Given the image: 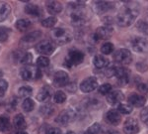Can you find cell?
Here are the masks:
<instances>
[{
  "label": "cell",
  "mask_w": 148,
  "mask_h": 134,
  "mask_svg": "<svg viewBox=\"0 0 148 134\" xmlns=\"http://www.w3.org/2000/svg\"><path fill=\"white\" fill-rule=\"evenodd\" d=\"M138 15V10L132 6H125L116 15V23L121 27H128L134 22Z\"/></svg>",
  "instance_id": "cell-1"
},
{
  "label": "cell",
  "mask_w": 148,
  "mask_h": 134,
  "mask_svg": "<svg viewBox=\"0 0 148 134\" xmlns=\"http://www.w3.org/2000/svg\"><path fill=\"white\" fill-rule=\"evenodd\" d=\"M74 5V9L71 13V22L74 26H82L87 22L88 15L83 10L82 7L84 6L83 1H76Z\"/></svg>",
  "instance_id": "cell-2"
},
{
  "label": "cell",
  "mask_w": 148,
  "mask_h": 134,
  "mask_svg": "<svg viewBox=\"0 0 148 134\" xmlns=\"http://www.w3.org/2000/svg\"><path fill=\"white\" fill-rule=\"evenodd\" d=\"M20 75L23 80L25 81L38 80V78H40L42 76L40 69L36 66H33V65L24 66L20 71Z\"/></svg>",
  "instance_id": "cell-3"
},
{
  "label": "cell",
  "mask_w": 148,
  "mask_h": 134,
  "mask_svg": "<svg viewBox=\"0 0 148 134\" xmlns=\"http://www.w3.org/2000/svg\"><path fill=\"white\" fill-rule=\"evenodd\" d=\"M83 61H84L83 52H81L77 49H71L68 52V55L65 59V65L68 68H71L72 66L80 65Z\"/></svg>",
  "instance_id": "cell-4"
},
{
  "label": "cell",
  "mask_w": 148,
  "mask_h": 134,
  "mask_svg": "<svg viewBox=\"0 0 148 134\" xmlns=\"http://www.w3.org/2000/svg\"><path fill=\"white\" fill-rule=\"evenodd\" d=\"M51 37L54 42H56L59 45H64L66 43H69L72 39V36L68 31L62 28H57L51 32Z\"/></svg>",
  "instance_id": "cell-5"
},
{
  "label": "cell",
  "mask_w": 148,
  "mask_h": 134,
  "mask_svg": "<svg viewBox=\"0 0 148 134\" xmlns=\"http://www.w3.org/2000/svg\"><path fill=\"white\" fill-rule=\"evenodd\" d=\"M113 32H114L113 27L109 25H105V26H103V27L98 28L96 30V32L92 36L93 41L96 43V42L102 41V40H108L112 37Z\"/></svg>",
  "instance_id": "cell-6"
},
{
  "label": "cell",
  "mask_w": 148,
  "mask_h": 134,
  "mask_svg": "<svg viewBox=\"0 0 148 134\" xmlns=\"http://www.w3.org/2000/svg\"><path fill=\"white\" fill-rule=\"evenodd\" d=\"M113 58L116 63L121 65H128L132 61V57H131V53L127 49H119L114 53Z\"/></svg>",
  "instance_id": "cell-7"
},
{
  "label": "cell",
  "mask_w": 148,
  "mask_h": 134,
  "mask_svg": "<svg viewBox=\"0 0 148 134\" xmlns=\"http://www.w3.org/2000/svg\"><path fill=\"white\" fill-rule=\"evenodd\" d=\"M131 48L135 52L144 53L148 51V40L142 37H134L130 41Z\"/></svg>",
  "instance_id": "cell-8"
},
{
  "label": "cell",
  "mask_w": 148,
  "mask_h": 134,
  "mask_svg": "<svg viewBox=\"0 0 148 134\" xmlns=\"http://www.w3.org/2000/svg\"><path fill=\"white\" fill-rule=\"evenodd\" d=\"M36 50L42 55H51L56 50V45L53 44V42L45 40V41L38 43L36 46Z\"/></svg>",
  "instance_id": "cell-9"
},
{
  "label": "cell",
  "mask_w": 148,
  "mask_h": 134,
  "mask_svg": "<svg viewBox=\"0 0 148 134\" xmlns=\"http://www.w3.org/2000/svg\"><path fill=\"white\" fill-rule=\"evenodd\" d=\"M98 87V81L94 76L87 78L80 83V90L84 93H89Z\"/></svg>",
  "instance_id": "cell-10"
},
{
  "label": "cell",
  "mask_w": 148,
  "mask_h": 134,
  "mask_svg": "<svg viewBox=\"0 0 148 134\" xmlns=\"http://www.w3.org/2000/svg\"><path fill=\"white\" fill-rule=\"evenodd\" d=\"M130 72L125 67H116L114 76L118 78V82L121 85H125L130 82Z\"/></svg>",
  "instance_id": "cell-11"
},
{
  "label": "cell",
  "mask_w": 148,
  "mask_h": 134,
  "mask_svg": "<svg viewBox=\"0 0 148 134\" xmlns=\"http://www.w3.org/2000/svg\"><path fill=\"white\" fill-rule=\"evenodd\" d=\"M139 131L138 122L135 118H127L123 123V132L125 134H136Z\"/></svg>",
  "instance_id": "cell-12"
},
{
  "label": "cell",
  "mask_w": 148,
  "mask_h": 134,
  "mask_svg": "<svg viewBox=\"0 0 148 134\" xmlns=\"http://www.w3.org/2000/svg\"><path fill=\"white\" fill-rule=\"evenodd\" d=\"M69 82V76L67 73H65L64 71H59L56 72L53 76V85L56 87H64Z\"/></svg>",
  "instance_id": "cell-13"
},
{
  "label": "cell",
  "mask_w": 148,
  "mask_h": 134,
  "mask_svg": "<svg viewBox=\"0 0 148 134\" xmlns=\"http://www.w3.org/2000/svg\"><path fill=\"white\" fill-rule=\"evenodd\" d=\"M123 93L121 90H112L111 92L107 95V101L109 104L111 105H116V104H120L121 101L123 100Z\"/></svg>",
  "instance_id": "cell-14"
},
{
  "label": "cell",
  "mask_w": 148,
  "mask_h": 134,
  "mask_svg": "<svg viewBox=\"0 0 148 134\" xmlns=\"http://www.w3.org/2000/svg\"><path fill=\"white\" fill-rule=\"evenodd\" d=\"M74 115H75V113H74L73 111L63 110L57 115V117L56 118V122L58 124H61V125H66V124H68L72 120Z\"/></svg>",
  "instance_id": "cell-15"
},
{
  "label": "cell",
  "mask_w": 148,
  "mask_h": 134,
  "mask_svg": "<svg viewBox=\"0 0 148 134\" xmlns=\"http://www.w3.org/2000/svg\"><path fill=\"white\" fill-rule=\"evenodd\" d=\"M106 121H107V123L111 124V125H114V126L119 125L121 121V113L118 110H114V109L109 110L106 114Z\"/></svg>",
  "instance_id": "cell-16"
},
{
  "label": "cell",
  "mask_w": 148,
  "mask_h": 134,
  "mask_svg": "<svg viewBox=\"0 0 148 134\" xmlns=\"http://www.w3.org/2000/svg\"><path fill=\"white\" fill-rule=\"evenodd\" d=\"M128 102L130 103L131 106L141 107L146 102V97L142 94H138V93L133 92L128 95Z\"/></svg>",
  "instance_id": "cell-17"
},
{
  "label": "cell",
  "mask_w": 148,
  "mask_h": 134,
  "mask_svg": "<svg viewBox=\"0 0 148 134\" xmlns=\"http://www.w3.org/2000/svg\"><path fill=\"white\" fill-rule=\"evenodd\" d=\"M93 7H94V10L96 11V13L103 14L105 12L109 11L110 9H112L113 5L109 1H94Z\"/></svg>",
  "instance_id": "cell-18"
},
{
  "label": "cell",
  "mask_w": 148,
  "mask_h": 134,
  "mask_svg": "<svg viewBox=\"0 0 148 134\" xmlns=\"http://www.w3.org/2000/svg\"><path fill=\"white\" fill-rule=\"evenodd\" d=\"M46 6L47 12L51 15H57L62 11V5L58 1H47Z\"/></svg>",
  "instance_id": "cell-19"
},
{
  "label": "cell",
  "mask_w": 148,
  "mask_h": 134,
  "mask_svg": "<svg viewBox=\"0 0 148 134\" xmlns=\"http://www.w3.org/2000/svg\"><path fill=\"white\" fill-rule=\"evenodd\" d=\"M51 95H52L51 88L49 87H47V85H46V87L40 88V92H38L37 99L40 102H46L51 99Z\"/></svg>",
  "instance_id": "cell-20"
},
{
  "label": "cell",
  "mask_w": 148,
  "mask_h": 134,
  "mask_svg": "<svg viewBox=\"0 0 148 134\" xmlns=\"http://www.w3.org/2000/svg\"><path fill=\"white\" fill-rule=\"evenodd\" d=\"M40 37H42V32L40 31H34V32H31L26 36H24L21 39V42L26 43V44H31V43L37 42Z\"/></svg>",
  "instance_id": "cell-21"
},
{
  "label": "cell",
  "mask_w": 148,
  "mask_h": 134,
  "mask_svg": "<svg viewBox=\"0 0 148 134\" xmlns=\"http://www.w3.org/2000/svg\"><path fill=\"white\" fill-rule=\"evenodd\" d=\"M93 64L98 69H105L108 67L109 61L108 59L105 58L102 55H97V56H95L94 60H93Z\"/></svg>",
  "instance_id": "cell-22"
},
{
  "label": "cell",
  "mask_w": 148,
  "mask_h": 134,
  "mask_svg": "<svg viewBox=\"0 0 148 134\" xmlns=\"http://www.w3.org/2000/svg\"><path fill=\"white\" fill-rule=\"evenodd\" d=\"M13 123L15 128L18 129V131L24 130V129H26V127H27V123H26V120L22 114H17V115L14 117Z\"/></svg>",
  "instance_id": "cell-23"
},
{
  "label": "cell",
  "mask_w": 148,
  "mask_h": 134,
  "mask_svg": "<svg viewBox=\"0 0 148 134\" xmlns=\"http://www.w3.org/2000/svg\"><path fill=\"white\" fill-rule=\"evenodd\" d=\"M25 12L29 15L32 16H36V17H39L42 14V10L38 5H35V4H28L27 6L25 7Z\"/></svg>",
  "instance_id": "cell-24"
},
{
  "label": "cell",
  "mask_w": 148,
  "mask_h": 134,
  "mask_svg": "<svg viewBox=\"0 0 148 134\" xmlns=\"http://www.w3.org/2000/svg\"><path fill=\"white\" fill-rule=\"evenodd\" d=\"M11 12V8L8 4L1 3L0 4V22L6 20Z\"/></svg>",
  "instance_id": "cell-25"
},
{
  "label": "cell",
  "mask_w": 148,
  "mask_h": 134,
  "mask_svg": "<svg viewBox=\"0 0 148 134\" xmlns=\"http://www.w3.org/2000/svg\"><path fill=\"white\" fill-rule=\"evenodd\" d=\"M16 28L20 31H25L31 27V21L28 19H19L15 24Z\"/></svg>",
  "instance_id": "cell-26"
},
{
  "label": "cell",
  "mask_w": 148,
  "mask_h": 134,
  "mask_svg": "<svg viewBox=\"0 0 148 134\" xmlns=\"http://www.w3.org/2000/svg\"><path fill=\"white\" fill-rule=\"evenodd\" d=\"M10 128V119L5 115L0 116V131L5 132Z\"/></svg>",
  "instance_id": "cell-27"
},
{
  "label": "cell",
  "mask_w": 148,
  "mask_h": 134,
  "mask_svg": "<svg viewBox=\"0 0 148 134\" xmlns=\"http://www.w3.org/2000/svg\"><path fill=\"white\" fill-rule=\"evenodd\" d=\"M18 93L21 97H26V99H29L31 94L33 93V90L31 87H28V85H24V87H21L19 88Z\"/></svg>",
  "instance_id": "cell-28"
},
{
  "label": "cell",
  "mask_w": 148,
  "mask_h": 134,
  "mask_svg": "<svg viewBox=\"0 0 148 134\" xmlns=\"http://www.w3.org/2000/svg\"><path fill=\"white\" fill-rule=\"evenodd\" d=\"M54 111H56V109L51 104H46L40 107V113L45 116H51L54 113Z\"/></svg>",
  "instance_id": "cell-29"
},
{
  "label": "cell",
  "mask_w": 148,
  "mask_h": 134,
  "mask_svg": "<svg viewBox=\"0 0 148 134\" xmlns=\"http://www.w3.org/2000/svg\"><path fill=\"white\" fill-rule=\"evenodd\" d=\"M22 107H23L24 111H26V112H31V111L33 110V109L35 108V102H34V100L31 99H26L23 101Z\"/></svg>",
  "instance_id": "cell-30"
},
{
  "label": "cell",
  "mask_w": 148,
  "mask_h": 134,
  "mask_svg": "<svg viewBox=\"0 0 148 134\" xmlns=\"http://www.w3.org/2000/svg\"><path fill=\"white\" fill-rule=\"evenodd\" d=\"M53 100L57 104L63 103V102L66 100V94L63 92H61V90H57L53 95Z\"/></svg>",
  "instance_id": "cell-31"
},
{
  "label": "cell",
  "mask_w": 148,
  "mask_h": 134,
  "mask_svg": "<svg viewBox=\"0 0 148 134\" xmlns=\"http://www.w3.org/2000/svg\"><path fill=\"white\" fill-rule=\"evenodd\" d=\"M114 51V45L110 42L105 43V44H103L102 47H101V52L104 55H110V54H112Z\"/></svg>",
  "instance_id": "cell-32"
},
{
  "label": "cell",
  "mask_w": 148,
  "mask_h": 134,
  "mask_svg": "<svg viewBox=\"0 0 148 134\" xmlns=\"http://www.w3.org/2000/svg\"><path fill=\"white\" fill-rule=\"evenodd\" d=\"M100 132H101V125L99 123H94L82 134H100Z\"/></svg>",
  "instance_id": "cell-33"
},
{
  "label": "cell",
  "mask_w": 148,
  "mask_h": 134,
  "mask_svg": "<svg viewBox=\"0 0 148 134\" xmlns=\"http://www.w3.org/2000/svg\"><path fill=\"white\" fill-rule=\"evenodd\" d=\"M118 111L123 114H130L131 113V111H132V106L130 104L120 103L118 106Z\"/></svg>",
  "instance_id": "cell-34"
},
{
  "label": "cell",
  "mask_w": 148,
  "mask_h": 134,
  "mask_svg": "<svg viewBox=\"0 0 148 134\" xmlns=\"http://www.w3.org/2000/svg\"><path fill=\"white\" fill-rule=\"evenodd\" d=\"M57 22V19L56 17H49V18H46L45 20L42 21V25L46 28H51L53 27L54 25L56 24Z\"/></svg>",
  "instance_id": "cell-35"
},
{
  "label": "cell",
  "mask_w": 148,
  "mask_h": 134,
  "mask_svg": "<svg viewBox=\"0 0 148 134\" xmlns=\"http://www.w3.org/2000/svg\"><path fill=\"white\" fill-rule=\"evenodd\" d=\"M98 92H99L100 94L106 95L107 97L112 92V85L110 83H104V85H100L99 88H98Z\"/></svg>",
  "instance_id": "cell-36"
},
{
  "label": "cell",
  "mask_w": 148,
  "mask_h": 134,
  "mask_svg": "<svg viewBox=\"0 0 148 134\" xmlns=\"http://www.w3.org/2000/svg\"><path fill=\"white\" fill-rule=\"evenodd\" d=\"M37 66L38 68H47L49 66V59L45 56H40L37 61Z\"/></svg>",
  "instance_id": "cell-37"
},
{
  "label": "cell",
  "mask_w": 148,
  "mask_h": 134,
  "mask_svg": "<svg viewBox=\"0 0 148 134\" xmlns=\"http://www.w3.org/2000/svg\"><path fill=\"white\" fill-rule=\"evenodd\" d=\"M33 61V56L31 53H26V54H24L22 57H21V64L25 65V66H28V65H31Z\"/></svg>",
  "instance_id": "cell-38"
},
{
  "label": "cell",
  "mask_w": 148,
  "mask_h": 134,
  "mask_svg": "<svg viewBox=\"0 0 148 134\" xmlns=\"http://www.w3.org/2000/svg\"><path fill=\"white\" fill-rule=\"evenodd\" d=\"M7 88H8V83L5 80L0 78V97H3L5 94Z\"/></svg>",
  "instance_id": "cell-39"
},
{
  "label": "cell",
  "mask_w": 148,
  "mask_h": 134,
  "mask_svg": "<svg viewBox=\"0 0 148 134\" xmlns=\"http://www.w3.org/2000/svg\"><path fill=\"white\" fill-rule=\"evenodd\" d=\"M140 118L143 121V123L148 126V107H145V108H143L141 110V112H140Z\"/></svg>",
  "instance_id": "cell-40"
},
{
  "label": "cell",
  "mask_w": 148,
  "mask_h": 134,
  "mask_svg": "<svg viewBox=\"0 0 148 134\" xmlns=\"http://www.w3.org/2000/svg\"><path fill=\"white\" fill-rule=\"evenodd\" d=\"M8 40V33L5 29L0 28V43H4Z\"/></svg>",
  "instance_id": "cell-41"
},
{
  "label": "cell",
  "mask_w": 148,
  "mask_h": 134,
  "mask_svg": "<svg viewBox=\"0 0 148 134\" xmlns=\"http://www.w3.org/2000/svg\"><path fill=\"white\" fill-rule=\"evenodd\" d=\"M137 28L140 31H142V32L148 33V24L147 22H145V21H139L137 24Z\"/></svg>",
  "instance_id": "cell-42"
},
{
  "label": "cell",
  "mask_w": 148,
  "mask_h": 134,
  "mask_svg": "<svg viewBox=\"0 0 148 134\" xmlns=\"http://www.w3.org/2000/svg\"><path fill=\"white\" fill-rule=\"evenodd\" d=\"M137 88L140 92L146 93V92H148V83H140L139 85H137Z\"/></svg>",
  "instance_id": "cell-43"
},
{
  "label": "cell",
  "mask_w": 148,
  "mask_h": 134,
  "mask_svg": "<svg viewBox=\"0 0 148 134\" xmlns=\"http://www.w3.org/2000/svg\"><path fill=\"white\" fill-rule=\"evenodd\" d=\"M46 134H62L60 129L56 128V127H51L47 130Z\"/></svg>",
  "instance_id": "cell-44"
},
{
  "label": "cell",
  "mask_w": 148,
  "mask_h": 134,
  "mask_svg": "<svg viewBox=\"0 0 148 134\" xmlns=\"http://www.w3.org/2000/svg\"><path fill=\"white\" fill-rule=\"evenodd\" d=\"M15 134H28L26 131H24V130H21V131H17Z\"/></svg>",
  "instance_id": "cell-45"
},
{
  "label": "cell",
  "mask_w": 148,
  "mask_h": 134,
  "mask_svg": "<svg viewBox=\"0 0 148 134\" xmlns=\"http://www.w3.org/2000/svg\"><path fill=\"white\" fill-rule=\"evenodd\" d=\"M66 134H75V133H74L73 131H68V132L66 133Z\"/></svg>",
  "instance_id": "cell-46"
}]
</instances>
